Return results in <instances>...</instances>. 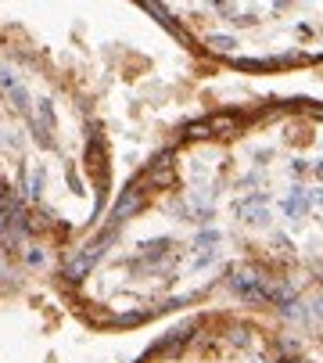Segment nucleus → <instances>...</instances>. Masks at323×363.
Wrapping results in <instances>:
<instances>
[{"mask_svg":"<svg viewBox=\"0 0 323 363\" xmlns=\"http://www.w3.org/2000/svg\"><path fill=\"white\" fill-rule=\"evenodd\" d=\"M234 288H237L241 295H248V298H273V302L288 298V288H284V284L269 281V277H262V274H251V270L237 274V277H234Z\"/></svg>","mask_w":323,"mask_h":363,"instance_id":"1","label":"nucleus"},{"mask_svg":"<svg viewBox=\"0 0 323 363\" xmlns=\"http://www.w3.org/2000/svg\"><path fill=\"white\" fill-rule=\"evenodd\" d=\"M288 363H302V359H288Z\"/></svg>","mask_w":323,"mask_h":363,"instance_id":"2","label":"nucleus"}]
</instances>
